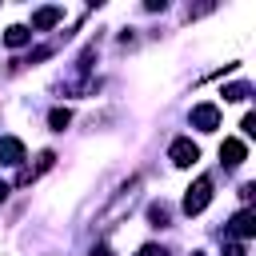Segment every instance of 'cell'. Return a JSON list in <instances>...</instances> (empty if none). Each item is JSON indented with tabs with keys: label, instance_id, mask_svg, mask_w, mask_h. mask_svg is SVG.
Instances as JSON below:
<instances>
[{
	"label": "cell",
	"instance_id": "ffe728a7",
	"mask_svg": "<svg viewBox=\"0 0 256 256\" xmlns=\"http://www.w3.org/2000/svg\"><path fill=\"white\" fill-rule=\"evenodd\" d=\"M192 256H204V252H192Z\"/></svg>",
	"mask_w": 256,
	"mask_h": 256
},
{
	"label": "cell",
	"instance_id": "5b68a950",
	"mask_svg": "<svg viewBox=\"0 0 256 256\" xmlns=\"http://www.w3.org/2000/svg\"><path fill=\"white\" fill-rule=\"evenodd\" d=\"M232 236H236V244H244V240H252L256 236V212L252 208H244V212H236L232 216V228H228Z\"/></svg>",
	"mask_w": 256,
	"mask_h": 256
},
{
	"label": "cell",
	"instance_id": "8992f818",
	"mask_svg": "<svg viewBox=\"0 0 256 256\" xmlns=\"http://www.w3.org/2000/svg\"><path fill=\"white\" fill-rule=\"evenodd\" d=\"M220 160H224V168H240V164L248 160V148H244V140L228 136V140L220 144Z\"/></svg>",
	"mask_w": 256,
	"mask_h": 256
},
{
	"label": "cell",
	"instance_id": "e0dca14e",
	"mask_svg": "<svg viewBox=\"0 0 256 256\" xmlns=\"http://www.w3.org/2000/svg\"><path fill=\"white\" fill-rule=\"evenodd\" d=\"M240 128H244V132H248V136H252V132H256V116H252V112H248V116H244V124H240Z\"/></svg>",
	"mask_w": 256,
	"mask_h": 256
},
{
	"label": "cell",
	"instance_id": "d6986e66",
	"mask_svg": "<svg viewBox=\"0 0 256 256\" xmlns=\"http://www.w3.org/2000/svg\"><path fill=\"white\" fill-rule=\"evenodd\" d=\"M4 200H8V184L0 180V204H4Z\"/></svg>",
	"mask_w": 256,
	"mask_h": 256
},
{
	"label": "cell",
	"instance_id": "ac0fdd59",
	"mask_svg": "<svg viewBox=\"0 0 256 256\" xmlns=\"http://www.w3.org/2000/svg\"><path fill=\"white\" fill-rule=\"evenodd\" d=\"M92 256H112V248H108V244H96V248H92Z\"/></svg>",
	"mask_w": 256,
	"mask_h": 256
},
{
	"label": "cell",
	"instance_id": "3957f363",
	"mask_svg": "<svg viewBox=\"0 0 256 256\" xmlns=\"http://www.w3.org/2000/svg\"><path fill=\"white\" fill-rule=\"evenodd\" d=\"M168 160H172L176 168H192V164L200 160V148H196L188 136H180V140H172V148H168Z\"/></svg>",
	"mask_w": 256,
	"mask_h": 256
},
{
	"label": "cell",
	"instance_id": "277c9868",
	"mask_svg": "<svg viewBox=\"0 0 256 256\" xmlns=\"http://www.w3.org/2000/svg\"><path fill=\"white\" fill-rule=\"evenodd\" d=\"M192 128L216 132V128H220V108H216V104H196V108H192Z\"/></svg>",
	"mask_w": 256,
	"mask_h": 256
},
{
	"label": "cell",
	"instance_id": "9a60e30c",
	"mask_svg": "<svg viewBox=\"0 0 256 256\" xmlns=\"http://www.w3.org/2000/svg\"><path fill=\"white\" fill-rule=\"evenodd\" d=\"M224 256H248V248H244V244H228V248H224Z\"/></svg>",
	"mask_w": 256,
	"mask_h": 256
},
{
	"label": "cell",
	"instance_id": "7c38bea8",
	"mask_svg": "<svg viewBox=\"0 0 256 256\" xmlns=\"http://www.w3.org/2000/svg\"><path fill=\"white\" fill-rule=\"evenodd\" d=\"M248 96H252L248 84H228V88H224V100H232V104H236V100H248Z\"/></svg>",
	"mask_w": 256,
	"mask_h": 256
},
{
	"label": "cell",
	"instance_id": "5bb4252c",
	"mask_svg": "<svg viewBox=\"0 0 256 256\" xmlns=\"http://www.w3.org/2000/svg\"><path fill=\"white\" fill-rule=\"evenodd\" d=\"M136 256H168V252H164V248H160V244H144V248H140V252H136Z\"/></svg>",
	"mask_w": 256,
	"mask_h": 256
},
{
	"label": "cell",
	"instance_id": "52a82bcc",
	"mask_svg": "<svg viewBox=\"0 0 256 256\" xmlns=\"http://www.w3.org/2000/svg\"><path fill=\"white\" fill-rule=\"evenodd\" d=\"M60 20H64V8H56V4L36 8V12H32V32H48V28H56Z\"/></svg>",
	"mask_w": 256,
	"mask_h": 256
},
{
	"label": "cell",
	"instance_id": "8fae6325",
	"mask_svg": "<svg viewBox=\"0 0 256 256\" xmlns=\"http://www.w3.org/2000/svg\"><path fill=\"white\" fill-rule=\"evenodd\" d=\"M48 124H52V132H64V128L72 124V112H68V108H52V112H48Z\"/></svg>",
	"mask_w": 256,
	"mask_h": 256
},
{
	"label": "cell",
	"instance_id": "9c48e42d",
	"mask_svg": "<svg viewBox=\"0 0 256 256\" xmlns=\"http://www.w3.org/2000/svg\"><path fill=\"white\" fill-rule=\"evenodd\" d=\"M28 40H32V28H24V24H12V28L4 32V44H8V48H24Z\"/></svg>",
	"mask_w": 256,
	"mask_h": 256
},
{
	"label": "cell",
	"instance_id": "2e32d148",
	"mask_svg": "<svg viewBox=\"0 0 256 256\" xmlns=\"http://www.w3.org/2000/svg\"><path fill=\"white\" fill-rule=\"evenodd\" d=\"M144 8H148V12H164V8H168V0H148Z\"/></svg>",
	"mask_w": 256,
	"mask_h": 256
},
{
	"label": "cell",
	"instance_id": "ba28073f",
	"mask_svg": "<svg viewBox=\"0 0 256 256\" xmlns=\"http://www.w3.org/2000/svg\"><path fill=\"white\" fill-rule=\"evenodd\" d=\"M0 164H8V168L24 164V140H16V136H0Z\"/></svg>",
	"mask_w": 256,
	"mask_h": 256
},
{
	"label": "cell",
	"instance_id": "4fadbf2b",
	"mask_svg": "<svg viewBox=\"0 0 256 256\" xmlns=\"http://www.w3.org/2000/svg\"><path fill=\"white\" fill-rule=\"evenodd\" d=\"M52 164H56V152H40V164H36L32 172H48Z\"/></svg>",
	"mask_w": 256,
	"mask_h": 256
},
{
	"label": "cell",
	"instance_id": "30bf717a",
	"mask_svg": "<svg viewBox=\"0 0 256 256\" xmlns=\"http://www.w3.org/2000/svg\"><path fill=\"white\" fill-rule=\"evenodd\" d=\"M148 220H152V228H168V220H172V208H168L164 200H156V204H148Z\"/></svg>",
	"mask_w": 256,
	"mask_h": 256
},
{
	"label": "cell",
	"instance_id": "6da1fadb",
	"mask_svg": "<svg viewBox=\"0 0 256 256\" xmlns=\"http://www.w3.org/2000/svg\"><path fill=\"white\" fill-rule=\"evenodd\" d=\"M140 188H144V180H140V176H132V180H128V184H124V188L116 192V200H112V204L104 208L100 224H104V228H112L116 220H124V216H128V212L136 208V200H140Z\"/></svg>",
	"mask_w": 256,
	"mask_h": 256
},
{
	"label": "cell",
	"instance_id": "7a4b0ae2",
	"mask_svg": "<svg viewBox=\"0 0 256 256\" xmlns=\"http://www.w3.org/2000/svg\"><path fill=\"white\" fill-rule=\"evenodd\" d=\"M208 204H212V176H200V180L188 188V196H184V212H188V216H200Z\"/></svg>",
	"mask_w": 256,
	"mask_h": 256
}]
</instances>
